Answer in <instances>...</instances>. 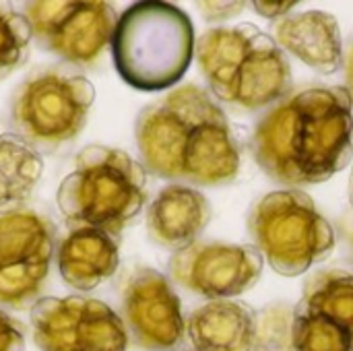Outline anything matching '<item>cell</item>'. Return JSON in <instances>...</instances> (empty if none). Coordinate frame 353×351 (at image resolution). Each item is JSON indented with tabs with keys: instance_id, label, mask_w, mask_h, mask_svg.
I'll list each match as a JSON object with an SVG mask.
<instances>
[{
	"instance_id": "17",
	"label": "cell",
	"mask_w": 353,
	"mask_h": 351,
	"mask_svg": "<svg viewBox=\"0 0 353 351\" xmlns=\"http://www.w3.org/2000/svg\"><path fill=\"white\" fill-rule=\"evenodd\" d=\"M256 312L234 300H211L186 321V335L196 351H250Z\"/></svg>"
},
{
	"instance_id": "11",
	"label": "cell",
	"mask_w": 353,
	"mask_h": 351,
	"mask_svg": "<svg viewBox=\"0 0 353 351\" xmlns=\"http://www.w3.org/2000/svg\"><path fill=\"white\" fill-rule=\"evenodd\" d=\"M294 351H353V273L323 269L292 310Z\"/></svg>"
},
{
	"instance_id": "19",
	"label": "cell",
	"mask_w": 353,
	"mask_h": 351,
	"mask_svg": "<svg viewBox=\"0 0 353 351\" xmlns=\"http://www.w3.org/2000/svg\"><path fill=\"white\" fill-rule=\"evenodd\" d=\"M31 29L23 12L0 4V81L10 77L27 60Z\"/></svg>"
},
{
	"instance_id": "13",
	"label": "cell",
	"mask_w": 353,
	"mask_h": 351,
	"mask_svg": "<svg viewBox=\"0 0 353 351\" xmlns=\"http://www.w3.org/2000/svg\"><path fill=\"white\" fill-rule=\"evenodd\" d=\"M122 323L128 341L145 351L176 350L186 335L178 294L163 273L149 267L134 269L124 283Z\"/></svg>"
},
{
	"instance_id": "9",
	"label": "cell",
	"mask_w": 353,
	"mask_h": 351,
	"mask_svg": "<svg viewBox=\"0 0 353 351\" xmlns=\"http://www.w3.org/2000/svg\"><path fill=\"white\" fill-rule=\"evenodd\" d=\"M33 341L41 351H126L122 317L101 300L39 298L31 306Z\"/></svg>"
},
{
	"instance_id": "18",
	"label": "cell",
	"mask_w": 353,
	"mask_h": 351,
	"mask_svg": "<svg viewBox=\"0 0 353 351\" xmlns=\"http://www.w3.org/2000/svg\"><path fill=\"white\" fill-rule=\"evenodd\" d=\"M43 174L41 155L14 132L0 134V215L19 211Z\"/></svg>"
},
{
	"instance_id": "20",
	"label": "cell",
	"mask_w": 353,
	"mask_h": 351,
	"mask_svg": "<svg viewBox=\"0 0 353 351\" xmlns=\"http://www.w3.org/2000/svg\"><path fill=\"white\" fill-rule=\"evenodd\" d=\"M250 351H294L292 310L285 304H271L256 312Z\"/></svg>"
},
{
	"instance_id": "5",
	"label": "cell",
	"mask_w": 353,
	"mask_h": 351,
	"mask_svg": "<svg viewBox=\"0 0 353 351\" xmlns=\"http://www.w3.org/2000/svg\"><path fill=\"white\" fill-rule=\"evenodd\" d=\"M147 170L126 151L89 145L77 153L74 170L60 182L56 203L72 228H93L118 238L143 211Z\"/></svg>"
},
{
	"instance_id": "22",
	"label": "cell",
	"mask_w": 353,
	"mask_h": 351,
	"mask_svg": "<svg viewBox=\"0 0 353 351\" xmlns=\"http://www.w3.org/2000/svg\"><path fill=\"white\" fill-rule=\"evenodd\" d=\"M252 6L265 19H279V17H288L290 10L296 6V2H254Z\"/></svg>"
},
{
	"instance_id": "15",
	"label": "cell",
	"mask_w": 353,
	"mask_h": 351,
	"mask_svg": "<svg viewBox=\"0 0 353 351\" xmlns=\"http://www.w3.org/2000/svg\"><path fill=\"white\" fill-rule=\"evenodd\" d=\"M275 41L321 74H333L343 64L341 27L329 12L306 10L279 19L275 23Z\"/></svg>"
},
{
	"instance_id": "4",
	"label": "cell",
	"mask_w": 353,
	"mask_h": 351,
	"mask_svg": "<svg viewBox=\"0 0 353 351\" xmlns=\"http://www.w3.org/2000/svg\"><path fill=\"white\" fill-rule=\"evenodd\" d=\"M194 27L168 2H137L116 21L112 60L126 85L145 93L174 87L194 58Z\"/></svg>"
},
{
	"instance_id": "16",
	"label": "cell",
	"mask_w": 353,
	"mask_h": 351,
	"mask_svg": "<svg viewBox=\"0 0 353 351\" xmlns=\"http://www.w3.org/2000/svg\"><path fill=\"white\" fill-rule=\"evenodd\" d=\"M56 265L66 285L89 292L116 275L120 248L116 238L93 228H72L56 248Z\"/></svg>"
},
{
	"instance_id": "23",
	"label": "cell",
	"mask_w": 353,
	"mask_h": 351,
	"mask_svg": "<svg viewBox=\"0 0 353 351\" xmlns=\"http://www.w3.org/2000/svg\"><path fill=\"white\" fill-rule=\"evenodd\" d=\"M343 64H345V89H347V93H350L353 101V39L350 48H347L345 58H343Z\"/></svg>"
},
{
	"instance_id": "2",
	"label": "cell",
	"mask_w": 353,
	"mask_h": 351,
	"mask_svg": "<svg viewBox=\"0 0 353 351\" xmlns=\"http://www.w3.org/2000/svg\"><path fill=\"white\" fill-rule=\"evenodd\" d=\"M143 168L163 180L223 186L242 166L223 108L199 85H182L145 106L134 124Z\"/></svg>"
},
{
	"instance_id": "14",
	"label": "cell",
	"mask_w": 353,
	"mask_h": 351,
	"mask_svg": "<svg viewBox=\"0 0 353 351\" xmlns=\"http://www.w3.org/2000/svg\"><path fill=\"white\" fill-rule=\"evenodd\" d=\"M209 221L211 203L203 192L184 184L161 188L147 209L149 238L174 252L194 244Z\"/></svg>"
},
{
	"instance_id": "25",
	"label": "cell",
	"mask_w": 353,
	"mask_h": 351,
	"mask_svg": "<svg viewBox=\"0 0 353 351\" xmlns=\"http://www.w3.org/2000/svg\"><path fill=\"white\" fill-rule=\"evenodd\" d=\"M352 244H353V236H352Z\"/></svg>"
},
{
	"instance_id": "6",
	"label": "cell",
	"mask_w": 353,
	"mask_h": 351,
	"mask_svg": "<svg viewBox=\"0 0 353 351\" xmlns=\"http://www.w3.org/2000/svg\"><path fill=\"white\" fill-rule=\"evenodd\" d=\"M254 248L283 277H298L331 257L335 232L312 197L298 188L265 194L248 215Z\"/></svg>"
},
{
	"instance_id": "7",
	"label": "cell",
	"mask_w": 353,
	"mask_h": 351,
	"mask_svg": "<svg viewBox=\"0 0 353 351\" xmlns=\"http://www.w3.org/2000/svg\"><path fill=\"white\" fill-rule=\"evenodd\" d=\"M95 99L93 83L64 68L29 74L10 101L14 134L37 153H52L74 141L87 124Z\"/></svg>"
},
{
	"instance_id": "12",
	"label": "cell",
	"mask_w": 353,
	"mask_h": 351,
	"mask_svg": "<svg viewBox=\"0 0 353 351\" xmlns=\"http://www.w3.org/2000/svg\"><path fill=\"white\" fill-rule=\"evenodd\" d=\"M263 267L265 259L254 246L194 242L172 254L168 275L196 296L230 300L248 292L261 279Z\"/></svg>"
},
{
	"instance_id": "21",
	"label": "cell",
	"mask_w": 353,
	"mask_h": 351,
	"mask_svg": "<svg viewBox=\"0 0 353 351\" xmlns=\"http://www.w3.org/2000/svg\"><path fill=\"white\" fill-rule=\"evenodd\" d=\"M0 351H25V331L0 308Z\"/></svg>"
},
{
	"instance_id": "10",
	"label": "cell",
	"mask_w": 353,
	"mask_h": 351,
	"mask_svg": "<svg viewBox=\"0 0 353 351\" xmlns=\"http://www.w3.org/2000/svg\"><path fill=\"white\" fill-rule=\"evenodd\" d=\"M23 17L31 37L70 64H93L112 41L116 10L108 2H27Z\"/></svg>"
},
{
	"instance_id": "1",
	"label": "cell",
	"mask_w": 353,
	"mask_h": 351,
	"mask_svg": "<svg viewBox=\"0 0 353 351\" xmlns=\"http://www.w3.org/2000/svg\"><path fill=\"white\" fill-rule=\"evenodd\" d=\"M250 151L283 186L321 184L353 157V101L345 87L290 91L259 118Z\"/></svg>"
},
{
	"instance_id": "24",
	"label": "cell",
	"mask_w": 353,
	"mask_h": 351,
	"mask_svg": "<svg viewBox=\"0 0 353 351\" xmlns=\"http://www.w3.org/2000/svg\"><path fill=\"white\" fill-rule=\"evenodd\" d=\"M350 199H352V205H353V170H352V178H350Z\"/></svg>"
},
{
	"instance_id": "8",
	"label": "cell",
	"mask_w": 353,
	"mask_h": 351,
	"mask_svg": "<svg viewBox=\"0 0 353 351\" xmlns=\"http://www.w3.org/2000/svg\"><path fill=\"white\" fill-rule=\"evenodd\" d=\"M56 252V225L37 211L0 215V306L25 310L37 302Z\"/></svg>"
},
{
	"instance_id": "3",
	"label": "cell",
	"mask_w": 353,
	"mask_h": 351,
	"mask_svg": "<svg viewBox=\"0 0 353 351\" xmlns=\"http://www.w3.org/2000/svg\"><path fill=\"white\" fill-rule=\"evenodd\" d=\"M194 56L213 99L236 112L271 108L290 93L292 66L283 50L252 23L205 31Z\"/></svg>"
}]
</instances>
